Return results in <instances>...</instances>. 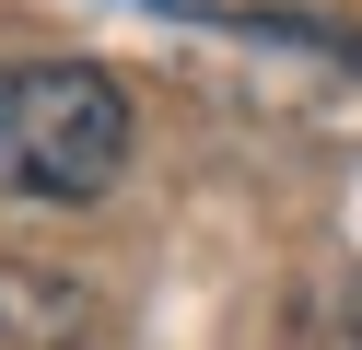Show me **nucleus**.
Wrapping results in <instances>:
<instances>
[{
    "instance_id": "f257e3e1",
    "label": "nucleus",
    "mask_w": 362,
    "mask_h": 350,
    "mask_svg": "<svg viewBox=\"0 0 362 350\" xmlns=\"http://www.w3.org/2000/svg\"><path fill=\"white\" fill-rule=\"evenodd\" d=\"M129 175V93L94 59H0V199H105Z\"/></svg>"
},
{
    "instance_id": "f03ea898",
    "label": "nucleus",
    "mask_w": 362,
    "mask_h": 350,
    "mask_svg": "<svg viewBox=\"0 0 362 350\" xmlns=\"http://www.w3.org/2000/svg\"><path fill=\"white\" fill-rule=\"evenodd\" d=\"M327 350H362V292H351V303L327 315Z\"/></svg>"
}]
</instances>
